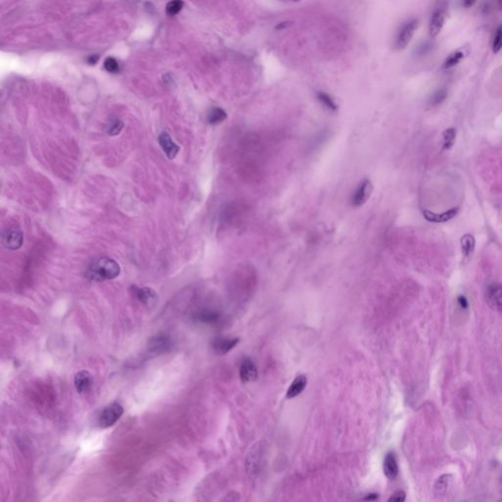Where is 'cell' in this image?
<instances>
[{
    "mask_svg": "<svg viewBox=\"0 0 502 502\" xmlns=\"http://www.w3.org/2000/svg\"><path fill=\"white\" fill-rule=\"evenodd\" d=\"M447 97V91L444 89V88H441V89H439L437 90L431 98V100H429V103L434 106L436 105H439L441 104L442 101L445 100V98Z\"/></svg>",
    "mask_w": 502,
    "mask_h": 502,
    "instance_id": "484cf974",
    "label": "cell"
},
{
    "mask_svg": "<svg viewBox=\"0 0 502 502\" xmlns=\"http://www.w3.org/2000/svg\"><path fill=\"white\" fill-rule=\"evenodd\" d=\"M133 294L135 299L146 306H153L157 301V294L150 288H137L133 285Z\"/></svg>",
    "mask_w": 502,
    "mask_h": 502,
    "instance_id": "52a82bcc",
    "label": "cell"
},
{
    "mask_svg": "<svg viewBox=\"0 0 502 502\" xmlns=\"http://www.w3.org/2000/svg\"><path fill=\"white\" fill-rule=\"evenodd\" d=\"M124 408L118 402H113L103 408L98 416V425L102 429L112 427L122 417Z\"/></svg>",
    "mask_w": 502,
    "mask_h": 502,
    "instance_id": "7a4b0ae2",
    "label": "cell"
},
{
    "mask_svg": "<svg viewBox=\"0 0 502 502\" xmlns=\"http://www.w3.org/2000/svg\"><path fill=\"white\" fill-rule=\"evenodd\" d=\"M476 1L477 0H463V4H464L466 8H470L476 3Z\"/></svg>",
    "mask_w": 502,
    "mask_h": 502,
    "instance_id": "4dcf8cb0",
    "label": "cell"
},
{
    "mask_svg": "<svg viewBox=\"0 0 502 502\" xmlns=\"http://www.w3.org/2000/svg\"><path fill=\"white\" fill-rule=\"evenodd\" d=\"M307 385V379L306 377L304 375H300L298 376L295 380L292 383L291 387L289 388L288 392H286V398L291 399V398H294L296 397L297 395H299L301 392H303L306 388Z\"/></svg>",
    "mask_w": 502,
    "mask_h": 502,
    "instance_id": "2e32d148",
    "label": "cell"
},
{
    "mask_svg": "<svg viewBox=\"0 0 502 502\" xmlns=\"http://www.w3.org/2000/svg\"><path fill=\"white\" fill-rule=\"evenodd\" d=\"M284 1H286V0H284ZM288 1H293V2H296V1H299V0H288Z\"/></svg>",
    "mask_w": 502,
    "mask_h": 502,
    "instance_id": "836d02e7",
    "label": "cell"
},
{
    "mask_svg": "<svg viewBox=\"0 0 502 502\" xmlns=\"http://www.w3.org/2000/svg\"><path fill=\"white\" fill-rule=\"evenodd\" d=\"M121 272L120 265L112 258L94 259L86 267V277L92 282H104L116 279Z\"/></svg>",
    "mask_w": 502,
    "mask_h": 502,
    "instance_id": "6da1fadb",
    "label": "cell"
},
{
    "mask_svg": "<svg viewBox=\"0 0 502 502\" xmlns=\"http://www.w3.org/2000/svg\"><path fill=\"white\" fill-rule=\"evenodd\" d=\"M196 319L201 323L214 324V323H217L219 321L220 314L218 312L211 311V310H203V311L196 314Z\"/></svg>",
    "mask_w": 502,
    "mask_h": 502,
    "instance_id": "ffe728a7",
    "label": "cell"
},
{
    "mask_svg": "<svg viewBox=\"0 0 502 502\" xmlns=\"http://www.w3.org/2000/svg\"><path fill=\"white\" fill-rule=\"evenodd\" d=\"M486 301L488 305L498 312H502V284L493 282L486 290Z\"/></svg>",
    "mask_w": 502,
    "mask_h": 502,
    "instance_id": "5b68a950",
    "label": "cell"
},
{
    "mask_svg": "<svg viewBox=\"0 0 502 502\" xmlns=\"http://www.w3.org/2000/svg\"><path fill=\"white\" fill-rule=\"evenodd\" d=\"M363 499L364 500H377L378 499V495L376 493H370L368 496H365Z\"/></svg>",
    "mask_w": 502,
    "mask_h": 502,
    "instance_id": "1f68e13d",
    "label": "cell"
},
{
    "mask_svg": "<svg viewBox=\"0 0 502 502\" xmlns=\"http://www.w3.org/2000/svg\"><path fill=\"white\" fill-rule=\"evenodd\" d=\"M98 59H99V56H98V55H90V56H89V57L86 59V61H87L88 64L93 65V64H97V62L98 61Z\"/></svg>",
    "mask_w": 502,
    "mask_h": 502,
    "instance_id": "f546056e",
    "label": "cell"
},
{
    "mask_svg": "<svg viewBox=\"0 0 502 502\" xmlns=\"http://www.w3.org/2000/svg\"><path fill=\"white\" fill-rule=\"evenodd\" d=\"M240 377L244 383H250L257 379V368L251 359L245 358L243 360L240 367Z\"/></svg>",
    "mask_w": 502,
    "mask_h": 502,
    "instance_id": "9c48e42d",
    "label": "cell"
},
{
    "mask_svg": "<svg viewBox=\"0 0 502 502\" xmlns=\"http://www.w3.org/2000/svg\"><path fill=\"white\" fill-rule=\"evenodd\" d=\"M475 247H476L475 237L470 233L464 234L461 238V248H462L463 255L465 257L470 256L474 252Z\"/></svg>",
    "mask_w": 502,
    "mask_h": 502,
    "instance_id": "ac0fdd59",
    "label": "cell"
},
{
    "mask_svg": "<svg viewBox=\"0 0 502 502\" xmlns=\"http://www.w3.org/2000/svg\"><path fill=\"white\" fill-rule=\"evenodd\" d=\"M104 69L109 73H118L120 71V64L115 58L107 57L104 61Z\"/></svg>",
    "mask_w": 502,
    "mask_h": 502,
    "instance_id": "d4e9b609",
    "label": "cell"
},
{
    "mask_svg": "<svg viewBox=\"0 0 502 502\" xmlns=\"http://www.w3.org/2000/svg\"><path fill=\"white\" fill-rule=\"evenodd\" d=\"M456 134L457 131L454 128H448L442 133V138H443V149H450L453 147L454 142L456 140Z\"/></svg>",
    "mask_w": 502,
    "mask_h": 502,
    "instance_id": "7402d4cb",
    "label": "cell"
},
{
    "mask_svg": "<svg viewBox=\"0 0 502 502\" xmlns=\"http://www.w3.org/2000/svg\"><path fill=\"white\" fill-rule=\"evenodd\" d=\"M24 236L22 232L17 228H8L2 233V245L10 250H16L22 247Z\"/></svg>",
    "mask_w": 502,
    "mask_h": 502,
    "instance_id": "277c9868",
    "label": "cell"
},
{
    "mask_svg": "<svg viewBox=\"0 0 502 502\" xmlns=\"http://www.w3.org/2000/svg\"><path fill=\"white\" fill-rule=\"evenodd\" d=\"M419 26V21L417 19H411L399 28L396 37L394 39V47L398 50L404 49L411 41L412 37L416 32Z\"/></svg>",
    "mask_w": 502,
    "mask_h": 502,
    "instance_id": "3957f363",
    "label": "cell"
},
{
    "mask_svg": "<svg viewBox=\"0 0 502 502\" xmlns=\"http://www.w3.org/2000/svg\"><path fill=\"white\" fill-rule=\"evenodd\" d=\"M93 384V378L92 375L86 371L83 370L80 371L76 374L75 376V387L76 390L79 393H85L87 392L92 387Z\"/></svg>",
    "mask_w": 502,
    "mask_h": 502,
    "instance_id": "30bf717a",
    "label": "cell"
},
{
    "mask_svg": "<svg viewBox=\"0 0 502 502\" xmlns=\"http://www.w3.org/2000/svg\"><path fill=\"white\" fill-rule=\"evenodd\" d=\"M445 14L441 10H438L433 14L429 22V34L432 37H437L444 26Z\"/></svg>",
    "mask_w": 502,
    "mask_h": 502,
    "instance_id": "9a60e30c",
    "label": "cell"
},
{
    "mask_svg": "<svg viewBox=\"0 0 502 502\" xmlns=\"http://www.w3.org/2000/svg\"><path fill=\"white\" fill-rule=\"evenodd\" d=\"M458 208L449 209L448 211H445L441 214L434 213L429 210H424L423 211V216L426 220L431 223H444L453 219L454 217L458 214Z\"/></svg>",
    "mask_w": 502,
    "mask_h": 502,
    "instance_id": "8fae6325",
    "label": "cell"
},
{
    "mask_svg": "<svg viewBox=\"0 0 502 502\" xmlns=\"http://www.w3.org/2000/svg\"><path fill=\"white\" fill-rule=\"evenodd\" d=\"M228 115H227V112L224 110L223 108L221 107H218V106H214L212 108H210L207 113V122L210 125H219L221 123L224 122L226 119H227Z\"/></svg>",
    "mask_w": 502,
    "mask_h": 502,
    "instance_id": "e0dca14e",
    "label": "cell"
},
{
    "mask_svg": "<svg viewBox=\"0 0 502 502\" xmlns=\"http://www.w3.org/2000/svg\"><path fill=\"white\" fill-rule=\"evenodd\" d=\"M184 7V2L182 0H172L166 6V13L169 16H175L180 12Z\"/></svg>",
    "mask_w": 502,
    "mask_h": 502,
    "instance_id": "cb8c5ba5",
    "label": "cell"
},
{
    "mask_svg": "<svg viewBox=\"0 0 502 502\" xmlns=\"http://www.w3.org/2000/svg\"><path fill=\"white\" fill-rule=\"evenodd\" d=\"M172 343L171 340L169 337L165 334H159L157 337H154L151 339L149 343V348L153 352H167L171 349Z\"/></svg>",
    "mask_w": 502,
    "mask_h": 502,
    "instance_id": "7c38bea8",
    "label": "cell"
},
{
    "mask_svg": "<svg viewBox=\"0 0 502 502\" xmlns=\"http://www.w3.org/2000/svg\"><path fill=\"white\" fill-rule=\"evenodd\" d=\"M464 57V53L461 51H456L452 54H450L443 63V68L444 69H450L454 66H456L459 62L461 61Z\"/></svg>",
    "mask_w": 502,
    "mask_h": 502,
    "instance_id": "603a6c76",
    "label": "cell"
},
{
    "mask_svg": "<svg viewBox=\"0 0 502 502\" xmlns=\"http://www.w3.org/2000/svg\"><path fill=\"white\" fill-rule=\"evenodd\" d=\"M457 300H458V303H459V305L462 307V308H464V309H466V308H468V305H469V303H468V300H467V298H466L465 296H463V295H460V296L458 297V299H457Z\"/></svg>",
    "mask_w": 502,
    "mask_h": 502,
    "instance_id": "f1b7e54d",
    "label": "cell"
},
{
    "mask_svg": "<svg viewBox=\"0 0 502 502\" xmlns=\"http://www.w3.org/2000/svg\"><path fill=\"white\" fill-rule=\"evenodd\" d=\"M499 5H500V8H501L502 10V0H499Z\"/></svg>",
    "mask_w": 502,
    "mask_h": 502,
    "instance_id": "d6a6232c",
    "label": "cell"
},
{
    "mask_svg": "<svg viewBox=\"0 0 502 502\" xmlns=\"http://www.w3.org/2000/svg\"><path fill=\"white\" fill-rule=\"evenodd\" d=\"M391 501L402 502L405 500V493L403 491H397L395 492L392 497L390 498Z\"/></svg>",
    "mask_w": 502,
    "mask_h": 502,
    "instance_id": "83f0119b",
    "label": "cell"
},
{
    "mask_svg": "<svg viewBox=\"0 0 502 502\" xmlns=\"http://www.w3.org/2000/svg\"><path fill=\"white\" fill-rule=\"evenodd\" d=\"M316 98H317V100L319 102L328 110L331 111V112H336L339 109V106L338 104L336 103V101L333 100V98H331V95L325 91H318L316 93Z\"/></svg>",
    "mask_w": 502,
    "mask_h": 502,
    "instance_id": "d6986e66",
    "label": "cell"
},
{
    "mask_svg": "<svg viewBox=\"0 0 502 502\" xmlns=\"http://www.w3.org/2000/svg\"><path fill=\"white\" fill-rule=\"evenodd\" d=\"M240 340L237 338L228 339V338H219L213 342V348L216 353L224 355L232 350L233 347L238 343Z\"/></svg>",
    "mask_w": 502,
    "mask_h": 502,
    "instance_id": "4fadbf2b",
    "label": "cell"
},
{
    "mask_svg": "<svg viewBox=\"0 0 502 502\" xmlns=\"http://www.w3.org/2000/svg\"><path fill=\"white\" fill-rule=\"evenodd\" d=\"M502 49V26H499L495 32V36L492 42V50L497 53Z\"/></svg>",
    "mask_w": 502,
    "mask_h": 502,
    "instance_id": "4316f807",
    "label": "cell"
},
{
    "mask_svg": "<svg viewBox=\"0 0 502 502\" xmlns=\"http://www.w3.org/2000/svg\"><path fill=\"white\" fill-rule=\"evenodd\" d=\"M124 128V123L118 118H112L105 125V132L107 135H117L121 133Z\"/></svg>",
    "mask_w": 502,
    "mask_h": 502,
    "instance_id": "44dd1931",
    "label": "cell"
},
{
    "mask_svg": "<svg viewBox=\"0 0 502 502\" xmlns=\"http://www.w3.org/2000/svg\"><path fill=\"white\" fill-rule=\"evenodd\" d=\"M384 472L387 478L394 480L398 474V465L396 456L393 452H389L384 460Z\"/></svg>",
    "mask_w": 502,
    "mask_h": 502,
    "instance_id": "5bb4252c",
    "label": "cell"
},
{
    "mask_svg": "<svg viewBox=\"0 0 502 502\" xmlns=\"http://www.w3.org/2000/svg\"><path fill=\"white\" fill-rule=\"evenodd\" d=\"M158 141H159L160 147L163 149V151L165 152V154L167 155V157L169 159H174L179 151H180V147L179 146H177L176 142L173 141L172 139L171 135H169L167 132H162L160 134L159 136H158Z\"/></svg>",
    "mask_w": 502,
    "mask_h": 502,
    "instance_id": "ba28073f",
    "label": "cell"
},
{
    "mask_svg": "<svg viewBox=\"0 0 502 502\" xmlns=\"http://www.w3.org/2000/svg\"><path fill=\"white\" fill-rule=\"evenodd\" d=\"M373 192V184L369 180H364L358 185L351 196V204L354 207L362 206L366 203Z\"/></svg>",
    "mask_w": 502,
    "mask_h": 502,
    "instance_id": "8992f818",
    "label": "cell"
}]
</instances>
